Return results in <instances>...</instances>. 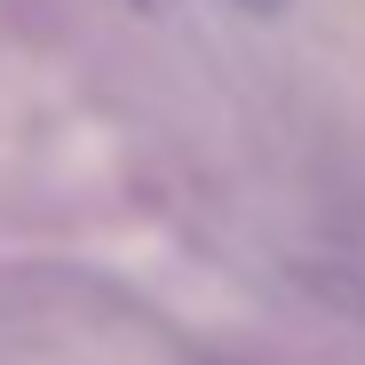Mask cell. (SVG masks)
<instances>
[{
    "label": "cell",
    "mask_w": 365,
    "mask_h": 365,
    "mask_svg": "<svg viewBox=\"0 0 365 365\" xmlns=\"http://www.w3.org/2000/svg\"><path fill=\"white\" fill-rule=\"evenodd\" d=\"M238 9H247V16H286L294 0H238Z\"/></svg>",
    "instance_id": "6da1fadb"
},
{
    "label": "cell",
    "mask_w": 365,
    "mask_h": 365,
    "mask_svg": "<svg viewBox=\"0 0 365 365\" xmlns=\"http://www.w3.org/2000/svg\"><path fill=\"white\" fill-rule=\"evenodd\" d=\"M135 9H167V0H135Z\"/></svg>",
    "instance_id": "7a4b0ae2"
}]
</instances>
